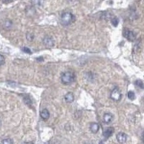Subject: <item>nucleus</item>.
Listing matches in <instances>:
<instances>
[{
    "mask_svg": "<svg viewBox=\"0 0 144 144\" xmlns=\"http://www.w3.org/2000/svg\"><path fill=\"white\" fill-rule=\"evenodd\" d=\"M75 80V74L72 71H66L61 75V82L64 84H70Z\"/></svg>",
    "mask_w": 144,
    "mask_h": 144,
    "instance_id": "1",
    "label": "nucleus"
},
{
    "mask_svg": "<svg viewBox=\"0 0 144 144\" xmlns=\"http://www.w3.org/2000/svg\"><path fill=\"white\" fill-rule=\"evenodd\" d=\"M74 19H75V17L72 15V13L69 12H66L63 13L61 16V22L62 25H69L74 22Z\"/></svg>",
    "mask_w": 144,
    "mask_h": 144,
    "instance_id": "2",
    "label": "nucleus"
},
{
    "mask_svg": "<svg viewBox=\"0 0 144 144\" xmlns=\"http://www.w3.org/2000/svg\"><path fill=\"white\" fill-rule=\"evenodd\" d=\"M121 97H122L121 91L117 88L114 89L110 93V98L114 101H119L121 99Z\"/></svg>",
    "mask_w": 144,
    "mask_h": 144,
    "instance_id": "3",
    "label": "nucleus"
},
{
    "mask_svg": "<svg viewBox=\"0 0 144 144\" xmlns=\"http://www.w3.org/2000/svg\"><path fill=\"white\" fill-rule=\"evenodd\" d=\"M124 37H125L126 39H128L129 41H134L136 40V35L135 33H133V31L128 30V29H126L125 30L123 33Z\"/></svg>",
    "mask_w": 144,
    "mask_h": 144,
    "instance_id": "4",
    "label": "nucleus"
},
{
    "mask_svg": "<svg viewBox=\"0 0 144 144\" xmlns=\"http://www.w3.org/2000/svg\"><path fill=\"white\" fill-rule=\"evenodd\" d=\"M43 44L47 47H53L54 45V39L50 36H45L43 38Z\"/></svg>",
    "mask_w": 144,
    "mask_h": 144,
    "instance_id": "5",
    "label": "nucleus"
},
{
    "mask_svg": "<svg viewBox=\"0 0 144 144\" xmlns=\"http://www.w3.org/2000/svg\"><path fill=\"white\" fill-rule=\"evenodd\" d=\"M116 138H117V141L119 142L120 143H125L126 142V140H127L128 136L124 133H119L117 135Z\"/></svg>",
    "mask_w": 144,
    "mask_h": 144,
    "instance_id": "6",
    "label": "nucleus"
},
{
    "mask_svg": "<svg viewBox=\"0 0 144 144\" xmlns=\"http://www.w3.org/2000/svg\"><path fill=\"white\" fill-rule=\"evenodd\" d=\"M113 120V115H112L111 113H104L103 115V122L104 123L109 124L111 123Z\"/></svg>",
    "mask_w": 144,
    "mask_h": 144,
    "instance_id": "7",
    "label": "nucleus"
},
{
    "mask_svg": "<svg viewBox=\"0 0 144 144\" xmlns=\"http://www.w3.org/2000/svg\"><path fill=\"white\" fill-rule=\"evenodd\" d=\"M64 99L67 103H71L74 102V96L72 92H68L65 96H64Z\"/></svg>",
    "mask_w": 144,
    "mask_h": 144,
    "instance_id": "8",
    "label": "nucleus"
},
{
    "mask_svg": "<svg viewBox=\"0 0 144 144\" xmlns=\"http://www.w3.org/2000/svg\"><path fill=\"white\" fill-rule=\"evenodd\" d=\"M2 26H3V28L4 30H10V29L12 28V21L9 20V19H7L3 22Z\"/></svg>",
    "mask_w": 144,
    "mask_h": 144,
    "instance_id": "9",
    "label": "nucleus"
},
{
    "mask_svg": "<svg viewBox=\"0 0 144 144\" xmlns=\"http://www.w3.org/2000/svg\"><path fill=\"white\" fill-rule=\"evenodd\" d=\"M99 124L96 123H92L90 125V130L93 133H97L99 131Z\"/></svg>",
    "mask_w": 144,
    "mask_h": 144,
    "instance_id": "10",
    "label": "nucleus"
},
{
    "mask_svg": "<svg viewBox=\"0 0 144 144\" xmlns=\"http://www.w3.org/2000/svg\"><path fill=\"white\" fill-rule=\"evenodd\" d=\"M41 117L42 119L45 120H48L49 118L50 117V112L49 111L47 110V109H44L41 112Z\"/></svg>",
    "mask_w": 144,
    "mask_h": 144,
    "instance_id": "11",
    "label": "nucleus"
},
{
    "mask_svg": "<svg viewBox=\"0 0 144 144\" xmlns=\"http://www.w3.org/2000/svg\"><path fill=\"white\" fill-rule=\"evenodd\" d=\"M112 133H113V128H110L107 129L103 133V136H104L106 138H109L110 136H111Z\"/></svg>",
    "mask_w": 144,
    "mask_h": 144,
    "instance_id": "12",
    "label": "nucleus"
},
{
    "mask_svg": "<svg viewBox=\"0 0 144 144\" xmlns=\"http://www.w3.org/2000/svg\"><path fill=\"white\" fill-rule=\"evenodd\" d=\"M128 97L130 100H133V99L136 98V95L134 93V91H129L128 92Z\"/></svg>",
    "mask_w": 144,
    "mask_h": 144,
    "instance_id": "13",
    "label": "nucleus"
},
{
    "mask_svg": "<svg viewBox=\"0 0 144 144\" xmlns=\"http://www.w3.org/2000/svg\"><path fill=\"white\" fill-rule=\"evenodd\" d=\"M26 38L28 41H33V39H34V35L33 33H28L26 35Z\"/></svg>",
    "mask_w": 144,
    "mask_h": 144,
    "instance_id": "14",
    "label": "nucleus"
},
{
    "mask_svg": "<svg viewBox=\"0 0 144 144\" xmlns=\"http://www.w3.org/2000/svg\"><path fill=\"white\" fill-rule=\"evenodd\" d=\"M111 22L112 24L113 25V26H117L118 25V23H119V20H118V18L117 17H113L112 19L111 20Z\"/></svg>",
    "mask_w": 144,
    "mask_h": 144,
    "instance_id": "15",
    "label": "nucleus"
},
{
    "mask_svg": "<svg viewBox=\"0 0 144 144\" xmlns=\"http://www.w3.org/2000/svg\"><path fill=\"white\" fill-rule=\"evenodd\" d=\"M2 144H13V141L11 138H5L2 140Z\"/></svg>",
    "mask_w": 144,
    "mask_h": 144,
    "instance_id": "16",
    "label": "nucleus"
},
{
    "mask_svg": "<svg viewBox=\"0 0 144 144\" xmlns=\"http://www.w3.org/2000/svg\"><path fill=\"white\" fill-rule=\"evenodd\" d=\"M136 84L138 86H139L140 89H143V81H141V80H137L136 82Z\"/></svg>",
    "mask_w": 144,
    "mask_h": 144,
    "instance_id": "17",
    "label": "nucleus"
},
{
    "mask_svg": "<svg viewBox=\"0 0 144 144\" xmlns=\"http://www.w3.org/2000/svg\"><path fill=\"white\" fill-rule=\"evenodd\" d=\"M24 102H25V104H27L28 105H30V104H32V102H31V99L30 97H24Z\"/></svg>",
    "mask_w": 144,
    "mask_h": 144,
    "instance_id": "18",
    "label": "nucleus"
},
{
    "mask_svg": "<svg viewBox=\"0 0 144 144\" xmlns=\"http://www.w3.org/2000/svg\"><path fill=\"white\" fill-rule=\"evenodd\" d=\"M22 51H23V52H25V53H26V54H32V52H31L30 49L28 48H27V47H23V48H22Z\"/></svg>",
    "mask_w": 144,
    "mask_h": 144,
    "instance_id": "19",
    "label": "nucleus"
},
{
    "mask_svg": "<svg viewBox=\"0 0 144 144\" xmlns=\"http://www.w3.org/2000/svg\"><path fill=\"white\" fill-rule=\"evenodd\" d=\"M4 62H5V58L2 54H0V66H2L4 63Z\"/></svg>",
    "mask_w": 144,
    "mask_h": 144,
    "instance_id": "20",
    "label": "nucleus"
},
{
    "mask_svg": "<svg viewBox=\"0 0 144 144\" xmlns=\"http://www.w3.org/2000/svg\"><path fill=\"white\" fill-rule=\"evenodd\" d=\"M40 58H37V61H43V58L42 57H40Z\"/></svg>",
    "mask_w": 144,
    "mask_h": 144,
    "instance_id": "21",
    "label": "nucleus"
},
{
    "mask_svg": "<svg viewBox=\"0 0 144 144\" xmlns=\"http://www.w3.org/2000/svg\"><path fill=\"white\" fill-rule=\"evenodd\" d=\"M24 144H33V143H30V142H26V143H25Z\"/></svg>",
    "mask_w": 144,
    "mask_h": 144,
    "instance_id": "22",
    "label": "nucleus"
},
{
    "mask_svg": "<svg viewBox=\"0 0 144 144\" xmlns=\"http://www.w3.org/2000/svg\"><path fill=\"white\" fill-rule=\"evenodd\" d=\"M0 124H1V122H0Z\"/></svg>",
    "mask_w": 144,
    "mask_h": 144,
    "instance_id": "23",
    "label": "nucleus"
}]
</instances>
